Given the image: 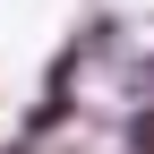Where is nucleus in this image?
<instances>
[{"mask_svg":"<svg viewBox=\"0 0 154 154\" xmlns=\"http://www.w3.org/2000/svg\"><path fill=\"white\" fill-rule=\"evenodd\" d=\"M137 154H154V120H137Z\"/></svg>","mask_w":154,"mask_h":154,"instance_id":"f257e3e1","label":"nucleus"}]
</instances>
